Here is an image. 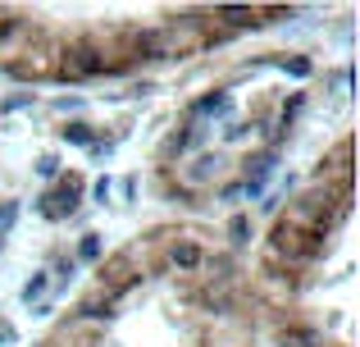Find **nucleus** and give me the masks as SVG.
<instances>
[{
	"label": "nucleus",
	"instance_id": "13",
	"mask_svg": "<svg viewBox=\"0 0 360 347\" xmlns=\"http://www.w3.org/2000/svg\"><path fill=\"white\" fill-rule=\"evenodd\" d=\"M91 196H96V201H110V178H96V187H91Z\"/></svg>",
	"mask_w": 360,
	"mask_h": 347
},
{
	"label": "nucleus",
	"instance_id": "9",
	"mask_svg": "<svg viewBox=\"0 0 360 347\" xmlns=\"http://www.w3.org/2000/svg\"><path fill=\"white\" fill-rule=\"evenodd\" d=\"M96 256H101V238L87 233V238H82V260H96Z\"/></svg>",
	"mask_w": 360,
	"mask_h": 347
},
{
	"label": "nucleus",
	"instance_id": "10",
	"mask_svg": "<svg viewBox=\"0 0 360 347\" xmlns=\"http://www.w3.org/2000/svg\"><path fill=\"white\" fill-rule=\"evenodd\" d=\"M37 174H41V178H55V174H60V160H55V156H41V160H37Z\"/></svg>",
	"mask_w": 360,
	"mask_h": 347
},
{
	"label": "nucleus",
	"instance_id": "14",
	"mask_svg": "<svg viewBox=\"0 0 360 347\" xmlns=\"http://www.w3.org/2000/svg\"><path fill=\"white\" fill-rule=\"evenodd\" d=\"M0 343H14V329H9L5 320H0Z\"/></svg>",
	"mask_w": 360,
	"mask_h": 347
},
{
	"label": "nucleus",
	"instance_id": "12",
	"mask_svg": "<svg viewBox=\"0 0 360 347\" xmlns=\"http://www.w3.org/2000/svg\"><path fill=\"white\" fill-rule=\"evenodd\" d=\"M283 69H292L297 78H306V73H310V64H306V60H283Z\"/></svg>",
	"mask_w": 360,
	"mask_h": 347
},
{
	"label": "nucleus",
	"instance_id": "7",
	"mask_svg": "<svg viewBox=\"0 0 360 347\" xmlns=\"http://www.w3.org/2000/svg\"><path fill=\"white\" fill-rule=\"evenodd\" d=\"M64 137H69V142H78V146H91V128L87 124H69V133H64Z\"/></svg>",
	"mask_w": 360,
	"mask_h": 347
},
{
	"label": "nucleus",
	"instance_id": "3",
	"mask_svg": "<svg viewBox=\"0 0 360 347\" xmlns=\"http://www.w3.org/2000/svg\"><path fill=\"white\" fill-rule=\"evenodd\" d=\"M46 279H51V275H32V279H27V284H23V302H37V297H46Z\"/></svg>",
	"mask_w": 360,
	"mask_h": 347
},
{
	"label": "nucleus",
	"instance_id": "8",
	"mask_svg": "<svg viewBox=\"0 0 360 347\" xmlns=\"http://www.w3.org/2000/svg\"><path fill=\"white\" fill-rule=\"evenodd\" d=\"M201 115H229V96H210L201 106Z\"/></svg>",
	"mask_w": 360,
	"mask_h": 347
},
{
	"label": "nucleus",
	"instance_id": "6",
	"mask_svg": "<svg viewBox=\"0 0 360 347\" xmlns=\"http://www.w3.org/2000/svg\"><path fill=\"white\" fill-rule=\"evenodd\" d=\"M174 260H178V265H196V260H201V251H196L192 242H183V247H174Z\"/></svg>",
	"mask_w": 360,
	"mask_h": 347
},
{
	"label": "nucleus",
	"instance_id": "11",
	"mask_svg": "<svg viewBox=\"0 0 360 347\" xmlns=\"http://www.w3.org/2000/svg\"><path fill=\"white\" fill-rule=\"evenodd\" d=\"M27 101H32V96H27V92H18V96H9V101H5V106H0V110H5V115H9V110H23Z\"/></svg>",
	"mask_w": 360,
	"mask_h": 347
},
{
	"label": "nucleus",
	"instance_id": "1",
	"mask_svg": "<svg viewBox=\"0 0 360 347\" xmlns=\"http://www.w3.org/2000/svg\"><path fill=\"white\" fill-rule=\"evenodd\" d=\"M269 170H274V151L255 156V165H251V178H246V196H255L264 183H269Z\"/></svg>",
	"mask_w": 360,
	"mask_h": 347
},
{
	"label": "nucleus",
	"instance_id": "5",
	"mask_svg": "<svg viewBox=\"0 0 360 347\" xmlns=\"http://www.w3.org/2000/svg\"><path fill=\"white\" fill-rule=\"evenodd\" d=\"M229 233H233V242H238V247H242V242L251 238V220H246V215H238V220L229 224Z\"/></svg>",
	"mask_w": 360,
	"mask_h": 347
},
{
	"label": "nucleus",
	"instance_id": "2",
	"mask_svg": "<svg viewBox=\"0 0 360 347\" xmlns=\"http://www.w3.org/2000/svg\"><path fill=\"white\" fill-rule=\"evenodd\" d=\"M41 206H46V215H51V220H60V215H69L73 206H78V187L69 183V187H64L60 196H55V201H41Z\"/></svg>",
	"mask_w": 360,
	"mask_h": 347
},
{
	"label": "nucleus",
	"instance_id": "4",
	"mask_svg": "<svg viewBox=\"0 0 360 347\" xmlns=\"http://www.w3.org/2000/svg\"><path fill=\"white\" fill-rule=\"evenodd\" d=\"M219 156H201V160H196V170H192V178H196V183H201V178H210V170H219Z\"/></svg>",
	"mask_w": 360,
	"mask_h": 347
}]
</instances>
